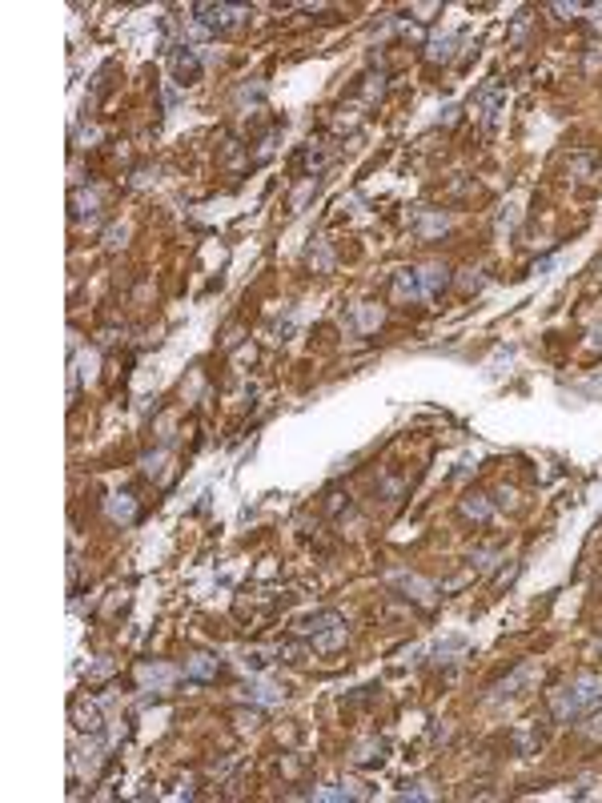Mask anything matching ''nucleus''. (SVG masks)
Listing matches in <instances>:
<instances>
[{
  "mask_svg": "<svg viewBox=\"0 0 602 803\" xmlns=\"http://www.w3.org/2000/svg\"><path fill=\"white\" fill-rule=\"evenodd\" d=\"M602 699L598 683H578L574 691H566L562 699H558V715H578V711H586V707H594Z\"/></svg>",
  "mask_w": 602,
  "mask_h": 803,
  "instance_id": "1",
  "label": "nucleus"
},
{
  "mask_svg": "<svg viewBox=\"0 0 602 803\" xmlns=\"http://www.w3.org/2000/svg\"><path fill=\"white\" fill-rule=\"evenodd\" d=\"M193 13L205 28H225V25H233L237 16H245V8H233V4H197Z\"/></svg>",
  "mask_w": 602,
  "mask_h": 803,
  "instance_id": "2",
  "label": "nucleus"
},
{
  "mask_svg": "<svg viewBox=\"0 0 602 803\" xmlns=\"http://www.w3.org/2000/svg\"><path fill=\"white\" fill-rule=\"evenodd\" d=\"M217 667H221V663H217L213 655H189V659H185V679L205 683V679H213V675H217Z\"/></svg>",
  "mask_w": 602,
  "mask_h": 803,
  "instance_id": "3",
  "label": "nucleus"
},
{
  "mask_svg": "<svg viewBox=\"0 0 602 803\" xmlns=\"http://www.w3.org/2000/svg\"><path fill=\"white\" fill-rule=\"evenodd\" d=\"M418 282H422V297H430V294H438L450 277H446V270H438V265H434V270H422L418 273Z\"/></svg>",
  "mask_w": 602,
  "mask_h": 803,
  "instance_id": "4",
  "label": "nucleus"
},
{
  "mask_svg": "<svg viewBox=\"0 0 602 803\" xmlns=\"http://www.w3.org/2000/svg\"><path fill=\"white\" fill-rule=\"evenodd\" d=\"M197 73H201V61H197V52H193V49H185L181 57H177V76H181L185 85H189V81H197Z\"/></svg>",
  "mask_w": 602,
  "mask_h": 803,
  "instance_id": "5",
  "label": "nucleus"
},
{
  "mask_svg": "<svg viewBox=\"0 0 602 803\" xmlns=\"http://www.w3.org/2000/svg\"><path fill=\"white\" fill-rule=\"evenodd\" d=\"M109 510H112V519H125V522H133V498L129 495H112V502H109Z\"/></svg>",
  "mask_w": 602,
  "mask_h": 803,
  "instance_id": "6",
  "label": "nucleus"
},
{
  "mask_svg": "<svg viewBox=\"0 0 602 803\" xmlns=\"http://www.w3.org/2000/svg\"><path fill=\"white\" fill-rule=\"evenodd\" d=\"M253 699H261V703H277L273 687H253Z\"/></svg>",
  "mask_w": 602,
  "mask_h": 803,
  "instance_id": "7",
  "label": "nucleus"
},
{
  "mask_svg": "<svg viewBox=\"0 0 602 803\" xmlns=\"http://www.w3.org/2000/svg\"><path fill=\"white\" fill-rule=\"evenodd\" d=\"M466 514H478V519H486V514H490V507H486V502H466Z\"/></svg>",
  "mask_w": 602,
  "mask_h": 803,
  "instance_id": "8",
  "label": "nucleus"
}]
</instances>
